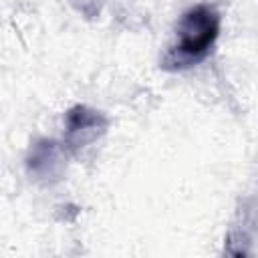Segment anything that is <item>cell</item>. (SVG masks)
Segmentation results:
<instances>
[{"label": "cell", "mask_w": 258, "mask_h": 258, "mask_svg": "<svg viewBox=\"0 0 258 258\" xmlns=\"http://www.w3.org/2000/svg\"><path fill=\"white\" fill-rule=\"evenodd\" d=\"M109 117L105 111L77 103L67 109L62 119V145L69 153H81L91 145L99 143L109 131Z\"/></svg>", "instance_id": "cell-2"}, {"label": "cell", "mask_w": 258, "mask_h": 258, "mask_svg": "<svg viewBox=\"0 0 258 258\" xmlns=\"http://www.w3.org/2000/svg\"><path fill=\"white\" fill-rule=\"evenodd\" d=\"M222 32V14L210 2H198L181 12L175 38L161 56V69L169 73L187 71L204 62Z\"/></svg>", "instance_id": "cell-1"}, {"label": "cell", "mask_w": 258, "mask_h": 258, "mask_svg": "<svg viewBox=\"0 0 258 258\" xmlns=\"http://www.w3.org/2000/svg\"><path fill=\"white\" fill-rule=\"evenodd\" d=\"M67 4L77 12L81 14L83 18L87 20H95L97 16H101L107 0H67Z\"/></svg>", "instance_id": "cell-5"}, {"label": "cell", "mask_w": 258, "mask_h": 258, "mask_svg": "<svg viewBox=\"0 0 258 258\" xmlns=\"http://www.w3.org/2000/svg\"><path fill=\"white\" fill-rule=\"evenodd\" d=\"M69 151L52 137H36L26 151L24 167L32 181L40 185H56L64 179Z\"/></svg>", "instance_id": "cell-3"}, {"label": "cell", "mask_w": 258, "mask_h": 258, "mask_svg": "<svg viewBox=\"0 0 258 258\" xmlns=\"http://www.w3.org/2000/svg\"><path fill=\"white\" fill-rule=\"evenodd\" d=\"M256 240V202L254 198L242 200L232 226L228 228L224 254L228 256H250Z\"/></svg>", "instance_id": "cell-4"}]
</instances>
